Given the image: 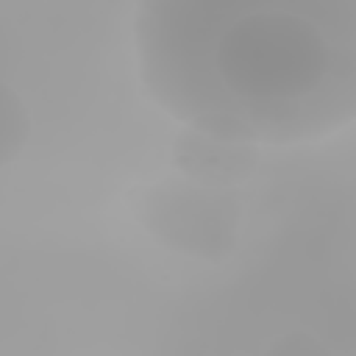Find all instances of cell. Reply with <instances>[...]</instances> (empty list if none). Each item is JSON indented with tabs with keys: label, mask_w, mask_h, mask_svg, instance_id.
<instances>
[{
	"label": "cell",
	"mask_w": 356,
	"mask_h": 356,
	"mask_svg": "<svg viewBox=\"0 0 356 356\" xmlns=\"http://www.w3.org/2000/svg\"><path fill=\"white\" fill-rule=\"evenodd\" d=\"M142 220L170 248L217 261L234 250L239 209L222 186L161 184L147 192Z\"/></svg>",
	"instance_id": "7a4b0ae2"
},
{
	"label": "cell",
	"mask_w": 356,
	"mask_h": 356,
	"mask_svg": "<svg viewBox=\"0 0 356 356\" xmlns=\"http://www.w3.org/2000/svg\"><path fill=\"white\" fill-rule=\"evenodd\" d=\"M172 161L195 184L228 186L245 181L256 170L259 150L256 142L248 139L186 128L172 142Z\"/></svg>",
	"instance_id": "3957f363"
},
{
	"label": "cell",
	"mask_w": 356,
	"mask_h": 356,
	"mask_svg": "<svg viewBox=\"0 0 356 356\" xmlns=\"http://www.w3.org/2000/svg\"><path fill=\"white\" fill-rule=\"evenodd\" d=\"M31 131L28 111L17 92L0 81V167L17 159Z\"/></svg>",
	"instance_id": "277c9868"
},
{
	"label": "cell",
	"mask_w": 356,
	"mask_h": 356,
	"mask_svg": "<svg viewBox=\"0 0 356 356\" xmlns=\"http://www.w3.org/2000/svg\"><path fill=\"white\" fill-rule=\"evenodd\" d=\"M139 75L189 128L306 142L356 114V0H139Z\"/></svg>",
	"instance_id": "6da1fadb"
}]
</instances>
